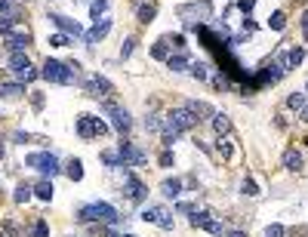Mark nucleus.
<instances>
[{
    "instance_id": "nucleus-4",
    "label": "nucleus",
    "mask_w": 308,
    "mask_h": 237,
    "mask_svg": "<svg viewBox=\"0 0 308 237\" xmlns=\"http://www.w3.org/2000/svg\"><path fill=\"white\" fill-rule=\"evenodd\" d=\"M108 127L102 117H93V114H81L77 117V136L81 139H93V136H105Z\"/></svg>"
},
{
    "instance_id": "nucleus-3",
    "label": "nucleus",
    "mask_w": 308,
    "mask_h": 237,
    "mask_svg": "<svg viewBox=\"0 0 308 237\" xmlns=\"http://www.w3.org/2000/svg\"><path fill=\"white\" fill-rule=\"evenodd\" d=\"M25 164L34 167L37 173H44L47 179H53V176L62 170V167H59V157L50 154V151H34V154H28V157H25Z\"/></svg>"
},
{
    "instance_id": "nucleus-27",
    "label": "nucleus",
    "mask_w": 308,
    "mask_h": 237,
    "mask_svg": "<svg viewBox=\"0 0 308 237\" xmlns=\"http://www.w3.org/2000/svg\"><path fill=\"white\" fill-rule=\"evenodd\" d=\"M31 194H34V188H31V185H19L13 197H16V204H28V201H31Z\"/></svg>"
},
{
    "instance_id": "nucleus-5",
    "label": "nucleus",
    "mask_w": 308,
    "mask_h": 237,
    "mask_svg": "<svg viewBox=\"0 0 308 237\" xmlns=\"http://www.w3.org/2000/svg\"><path fill=\"white\" fill-rule=\"evenodd\" d=\"M10 71L19 77V81H25V84H31V81H37V77H41V71L31 68V62H28L25 53H13V56H10Z\"/></svg>"
},
{
    "instance_id": "nucleus-2",
    "label": "nucleus",
    "mask_w": 308,
    "mask_h": 237,
    "mask_svg": "<svg viewBox=\"0 0 308 237\" xmlns=\"http://www.w3.org/2000/svg\"><path fill=\"white\" fill-rule=\"evenodd\" d=\"M77 219H81V222H102V225H114L121 216H118V210H114L111 204H90V207H81Z\"/></svg>"
},
{
    "instance_id": "nucleus-19",
    "label": "nucleus",
    "mask_w": 308,
    "mask_h": 237,
    "mask_svg": "<svg viewBox=\"0 0 308 237\" xmlns=\"http://www.w3.org/2000/svg\"><path fill=\"white\" fill-rule=\"evenodd\" d=\"M53 191H56V188H53V182H50V179H41V182L34 185V194L41 197V201H53Z\"/></svg>"
},
{
    "instance_id": "nucleus-40",
    "label": "nucleus",
    "mask_w": 308,
    "mask_h": 237,
    "mask_svg": "<svg viewBox=\"0 0 308 237\" xmlns=\"http://www.w3.org/2000/svg\"><path fill=\"white\" fill-rule=\"evenodd\" d=\"M145 130H148V133H158V130H161V121H158V117H148V121H145Z\"/></svg>"
},
{
    "instance_id": "nucleus-34",
    "label": "nucleus",
    "mask_w": 308,
    "mask_h": 237,
    "mask_svg": "<svg viewBox=\"0 0 308 237\" xmlns=\"http://www.w3.org/2000/svg\"><path fill=\"white\" fill-rule=\"evenodd\" d=\"M68 44H71L68 34H53V37H50V47H68Z\"/></svg>"
},
{
    "instance_id": "nucleus-22",
    "label": "nucleus",
    "mask_w": 308,
    "mask_h": 237,
    "mask_svg": "<svg viewBox=\"0 0 308 237\" xmlns=\"http://www.w3.org/2000/svg\"><path fill=\"white\" fill-rule=\"evenodd\" d=\"M213 130H216V136L231 133V121H228V114H213Z\"/></svg>"
},
{
    "instance_id": "nucleus-30",
    "label": "nucleus",
    "mask_w": 308,
    "mask_h": 237,
    "mask_svg": "<svg viewBox=\"0 0 308 237\" xmlns=\"http://www.w3.org/2000/svg\"><path fill=\"white\" fill-rule=\"evenodd\" d=\"M284 25H287V16L284 13H275L272 19H268V28H275V31H284Z\"/></svg>"
},
{
    "instance_id": "nucleus-31",
    "label": "nucleus",
    "mask_w": 308,
    "mask_h": 237,
    "mask_svg": "<svg viewBox=\"0 0 308 237\" xmlns=\"http://www.w3.org/2000/svg\"><path fill=\"white\" fill-rule=\"evenodd\" d=\"M287 105H290L293 111H302V108H305V96H302V93H293V96L287 99Z\"/></svg>"
},
{
    "instance_id": "nucleus-20",
    "label": "nucleus",
    "mask_w": 308,
    "mask_h": 237,
    "mask_svg": "<svg viewBox=\"0 0 308 237\" xmlns=\"http://www.w3.org/2000/svg\"><path fill=\"white\" fill-rule=\"evenodd\" d=\"M179 13H182V16H188V13H198V16L210 19V16H213V7H210V4H191V7H179Z\"/></svg>"
},
{
    "instance_id": "nucleus-41",
    "label": "nucleus",
    "mask_w": 308,
    "mask_h": 237,
    "mask_svg": "<svg viewBox=\"0 0 308 237\" xmlns=\"http://www.w3.org/2000/svg\"><path fill=\"white\" fill-rule=\"evenodd\" d=\"M238 7H241V10H244V13H250V10H253V7H256V0H238Z\"/></svg>"
},
{
    "instance_id": "nucleus-6",
    "label": "nucleus",
    "mask_w": 308,
    "mask_h": 237,
    "mask_svg": "<svg viewBox=\"0 0 308 237\" xmlns=\"http://www.w3.org/2000/svg\"><path fill=\"white\" fill-rule=\"evenodd\" d=\"M102 108H105V114L111 117V127H114V130H118V133H130L133 121H130V111H127V108H118V105H111V102H105Z\"/></svg>"
},
{
    "instance_id": "nucleus-45",
    "label": "nucleus",
    "mask_w": 308,
    "mask_h": 237,
    "mask_svg": "<svg viewBox=\"0 0 308 237\" xmlns=\"http://www.w3.org/2000/svg\"><path fill=\"white\" fill-rule=\"evenodd\" d=\"M105 237H121V234H118V231H111V228H108V231H105Z\"/></svg>"
},
{
    "instance_id": "nucleus-25",
    "label": "nucleus",
    "mask_w": 308,
    "mask_h": 237,
    "mask_svg": "<svg viewBox=\"0 0 308 237\" xmlns=\"http://www.w3.org/2000/svg\"><path fill=\"white\" fill-rule=\"evenodd\" d=\"M154 16H158V7L154 4H145V7H139V22H154Z\"/></svg>"
},
{
    "instance_id": "nucleus-46",
    "label": "nucleus",
    "mask_w": 308,
    "mask_h": 237,
    "mask_svg": "<svg viewBox=\"0 0 308 237\" xmlns=\"http://www.w3.org/2000/svg\"><path fill=\"white\" fill-rule=\"evenodd\" d=\"M302 117H305V121H308V105H305V108H302Z\"/></svg>"
},
{
    "instance_id": "nucleus-15",
    "label": "nucleus",
    "mask_w": 308,
    "mask_h": 237,
    "mask_svg": "<svg viewBox=\"0 0 308 237\" xmlns=\"http://www.w3.org/2000/svg\"><path fill=\"white\" fill-rule=\"evenodd\" d=\"M185 111L195 117V121H207V117H213L216 111H213V105H207V102H198V99H191L188 105H185Z\"/></svg>"
},
{
    "instance_id": "nucleus-43",
    "label": "nucleus",
    "mask_w": 308,
    "mask_h": 237,
    "mask_svg": "<svg viewBox=\"0 0 308 237\" xmlns=\"http://www.w3.org/2000/svg\"><path fill=\"white\" fill-rule=\"evenodd\" d=\"M302 34H305V37H308V13H305V16H302Z\"/></svg>"
},
{
    "instance_id": "nucleus-36",
    "label": "nucleus",
    "mask_w": 308,
    "mask_h": 237,
    "mask_svg": "<svg viewBox=\"0 0 308 237\" xmlns=\"http://www.w3.org/2000/svg\"><path fill=\"white\" fill-rule=\"evenodd\" d=\"M191 74H195L198 81H207V65L204 62H195V65H191Z\"/></svg>"
},
{
    "instance_id": "nucleus-39",
    "label": "nucleus",
    "mask_w": 308,
    "mask_h": 237,
    "mask_svg": "<svg viewBox=\"0 0 308 237\" xmlns=\"http://www.w3.org/2000/svg\"><path fill=\"white\" fill-rule=\"evenodd\" d=\"M133 50H136V37H127V41H124V47H121V56L127 59V56H130Z\"/></svg>"
},
{
    "instance_id": "nucleus-28",
    "label": "nucleus",
    "mask_w": 308,
    "mask_h": 237,
    "mask_svg": "<svg viewBox=\"0 0 308 237\" xmlns=\"http://www.w3.org/2000/svg\"><path fill=\"white\" fill-rule=\"evenodd\" d=\"M302 59H305V50H302V47H296V50H290V53H287V65H290V68H296Z\"/></svg>"
},
{
    "instance_id": "nucleus-7",
    "label": "nucleus",
    "mask_w": 308,
    "mask_h": 237,
    "mask_svg": "<svg viewBox=\"0 0 308 237\" xmlns=\"http://www.w3.org/2000/svg\"><path fill=\"white\" fill-rule=\"evenodd\" d=\"M118 154H121L124 167H142V164L148 161V154H145L142 148H136L133 142H121V145H118Z\"/></svg>"
},
{
    "instance_id": "nucleus-47",
    "label": "nucleus",
    "mask_w": 308,
    "mask_h": 237,
    "mask_svg": "<svg viewBox=\"0 0 308 237\" xmlns=\"http://www.w3.org/2000/svg\"><path fill=\"white\" fill-rule=\"evenodd\" d=\"M121 237H136V234H121Z\"/></svg>"
},
{
    "instance_id": "nucleus-29",
    "label": "nucleus",
    "mask_w": 308,
    "mask_h": 237,
    "mask_svg": "<svg viewBox=\"0 0 308 237\" xmlns=\"http://www.w3.org/2000/svg\"><path fill=\"white\" fill-rule=\"evenodd\" d=\"M102 161H105L108 167H124V161H121V154H118V151H105V154H102Z\"/></svg>"
},
{
    "instance_id": "nucleus-48",
    "label": "nucleus",
    "mask_w": 308,
    "mask_h": 237,
    "mask_svg": "<svg viewBox=\"0 0 308 237\" xmlns=\"http://www.w3.org/2000/svg\"><path fill=\"white\" fill-rule=\"evenodd\" d=\"M0 157H4V145H0Z\"/></svg>"
},
{
    "instance_id": "nucleus-37",
    "label": "nucleus",
    "mask_w": 308,
    "mask_h": 237,
    "mask_svg": "<svg viewBox=\"0 0 308 237\" xmlns=\"http://www.w3.org/2000/svg\"><path fill=\"white\" fill-rule=\"evenodd\" d=\"M241 188H244V194H247V197H256V194H259V185H256L253 179H244V185H241Z\"/></svg>"
},
{
    "instance_id": "nucleus-24",
    "label": "nucleus",
    "mask_w": 308,
    "mask_h": 237,
    "mask_svg": "<svg viewBox=\"0 0 308 237\" xmlns=\"http://www.w3.org/2000/svg\"><path fill=\"white\" fill-rule=\"evenodd\" d=\"M161 191H164L167 197H179V191H182V182H179V179H167V182L161 185Z\"/></svg>"
},
{
    "instance_id": "nucleus-13",
    "label": "nucleus",
    "mask_w": 308,
    "mask_h": 237,
    "mask_svg": "<svg viewBox=\"0 0 308 237\" xmlns=\"http://www.w3.org/2000/svg\"><path fill=\"white\" fill-rule=\"evenodd\" d=\"M124 182H127V194H130V201H145V185L130 173V170H124Z\"/></svg>"
},
{
    "instance_id": "nucleus-38",
    "label": "nucleus",
    "mask_w": 308,
    "mask_h": 237,
    "mask_svg": "<svg viewBox=\"0 0 308 237\" xmlns=\"http://www.w3.org/2000/svg\"><path fill=\"white\" fill-rule=\"evenodd\" d=\"M287 231H284V225H268L265 228V237H284Z\"/></svg>"
},
{
    "instance_id": "nucleus-8",
    "label": "nucleus",
    "mask_w": 308,
    "mask_h": 237,
    "mask_svg": "<svg viewBox=\"0 0 308 237\" xmlns=\"http://www.w3.org/2000/svg\"><path fill=\"white\" fill-rule=\"evenodd\" d=\"M142 219L161 225L164 231H173V213H170L167 207H145V210H142Z\"/></svg>"
},
{
    "instance_id": "nucleus-32",
    "label": "nucleus",
    "mask_w": 308,
    "mask_h": 237,
    "mask_svg": "<svg viewBox=\"0 0 308 237\" xmlns=\"http://www.w3.org/2000/svg\"><path fill=\"white\" fill-rule=\"evenodd\" d=\"M105 7H108V0H93V7H90V13H93V19H96V22L102 19V13H105Z\"/></svg>"
},
{
    "instance_id": "nucleus-42",
    "label": "nucleus",
    "mask_w": 308,
    "mask_h": 237,
    "mask_svg": "<svg viewBox=\"0 0 308 237\" xmlns=\"http://www.w3.org/2000/svg\"><path fill=\"white\" fill-rule=\"evenodd\" d=\"M170 164H173V154L164 151V154H161V167H170Z\"/></svg>"
},
{
    "instance_id": "nucleus-44",
    "label": "nucleus",
    "mask_w": 308,
    "mask_h": 237,
    "mask_svg": "<svg viewBox=\"0 0 308 237\" xmlns=\"http://www.w3.org/2000/svg\"><path fill=\"white\" fill-rule=\"evenodd\" d=\"M225 237H247V234H244V231H228Z\"/></svg>"
},
{
    "instance_id": "nucleus-11",
    "label": "nucleus",
    "mask_w": 308,
    "mask_h": 237,
    "mask_svg": "<svg viewBox=\"0 0 308 237\" xmlns=\"http://www.w3.org/2000/svg\"><path fill=\"white\" fill-rule=\"evenodd\" d=\"M50 19H53V25H56V28H59L62 34H68V37H81V34H84L81 22H74V19L62 16V13H50Z\"/></svg>"
},
{
    "instance_id": "nucleus-26",
    "label": "nucleus",
    "mask_w": 308,
    "mask_h": 237,
    "mask_svg": "<svg viewBox=\"0 0 308 237\" xmlns=\"http://www.w3.org/2000/svg\"><path fill=\"white\" fill-rule=\"evenodd\" d=\"M167 65H170L173 71H185V68H188V56H185V53H179V56H170V59H167Z\"/></svg>"
},
{
    "instance_id": "nucleus-23",
    "label": "nucleus",
    "mask_w": 308,
    "mask_h": 237,
    "mask_svg": "<svg viewBox=\"0 0 308 237\" xmlns=\"http://www.w3.org/2000/svg\"><path fill=\"white\" fill-rule=\"evenodd\" d=\"M151 56H154V59H170V44H167V37L151 47Z\"/></svg>"
},
{
    "instance_id": "nucleus-18",
    "label": "nucleus",
    "mask_w": 308,
    "mask_h": 237,
    "mask_svg": "<svg viewBox=\"0 0 308 237\" xmlns=\"http://www.w3.org/2000/svg\"><path fill=\"white\" fill-rule=\"evenodd\" d=\"M25 93V84H0V99H19Z\"/></svg>"
},
{
    "instance_id": "nucleus-1",
    "label": "nucleus",
    "mask_w": 308,
    "mask_h": 237,
    "mask_svg": "<svg viewBox=\"0 0 308 237\" xmlns=\"http://www.w3.org/2000/svg\"><path fill=\"white\" fill-rule=\"evenodd\" d=\"M77 68H81L77 62L65 65V62H59V59H47L41 77H44V81H50V84H74V81H77Z\"/></svg>"
},
{
    "instance_id": "nucleus-9",
    "label": "nucleus",
    "mask_w": 308,
    "mask_h": 237,
    "mask_svg": "<svg viewBox=\"0 0 308 237\" xmlns=\"http://www.w3.org/2000/svg\"><path fill=\"white\" fill-rule=\"evenodd\" d=\"M195 124H198V121H195V117H191L185 108H179V111H170V114H167V130L185 133V130H191Z\"/></svg>"
},
{
    "instance_id": "nucleus-10",
    "label": "nucleus",
    "mask_w": 308,
    "mask_h": 237,
    "mask_svg": "<svg viewBox=\"0 0 308 237\" xmlns=\"http://www.w3.org/2000/svg\"><path fill=\"white\" fill-rule=\"evenodd\" d=\"M191 225H195V228H207L210 234H225L222 222H219V219H213L207 210H195V213H191Z\"/></svg>"
},
{
    "instance_id": "nucleus-14",
    "label": "nucleus",
    "mask_w": 308,
    "mask_h": 237,
    "mask_svg": "<svg viewBox=\"0 0 308 237\" xmlns=\"http://www.w3.org/2000/svg\"><path fill=\"white\" fill-rule=\"evenodd\" d=\"M108 31H111V19H108V16H102V19H99V22L87 31V44H90V47H93V44H99Z\"/></svg>"
},
{
    "instance_id": "nucleus-12",
    "label": "nucleus",
    "mask_w": 308,
    "mask_h": 237,
    "mask_svg": "<svg viewBox=\"0 0 308 237\" xmlns=\"http://www.w3.org/2000/svg\"><path fill=\"white\" fill-rule=\"evenodd\" d=\"M4 41H7V47H10L13 53H22V50L31 44V34H28V31H22V28H19V31H13V28H10V31H4Z\"/></svg>"
},
{
    "instance_id": "nucleus-49",
    "label": "nucleus",
    "mask_w": 308,
    "mask_h": 237,
    "mask_svg": "<svg viewBox=\"0 0 308 237\" xmlns=\"http://www.w3.org/2000/svg\"><path fill=\"white\" fill-rule=\"evenodd\" d=\"M305 93H308V84H305Z\"/></svg>"
},
{
    "instance_id": "nucleus-33",
    "label": "nucleus",
    "mask_w": 308,
    "mask_h": 237,
    "mask_svg": "<svg viewBox=\"0 0 308 237\" xmlns=\"http://www.w3.org/2000/svg\"><path fill=\"white\" fill-rule=\"evenodd\" d=\"M31 237H50V228H47V222H44V219H37V225H34Z\"/></svg>"
},
{
    "instance_id": "nucleus-35",
    "label": "nucleus",
    "mask_w": 308,
    "mask_h": 237,
    "mask_svg": "<svg viewBox=\"0 0 308 237\" xmlns=\"http://www.w3.org/2000/svg\"><path fill=\"white\" fill-rule=\"evenodd\" d=\"M167 44H170V47H176V50H182V53H185V37H182V34H170V37H167Z\"/></svg>"
},
{
    "instance_id": "nucleus-17",
    "label": "nucleus",
    "mask_w": 308,
    "mask_h": 237,
    "mask_svg": "<svg viewBox=\"0 0 308 237\" xmlns=\"http://www.w3.org/2000/svg\"><path fill=\"white\" fill-rule=\"evenodd\" d=\"M65 173H68L71 182H81V179H84V164L77 161V157H71V161L65 164Z\"/></svg>"
},
{
    "instance_id": "nucleus-21",
    "label": "nucleus",
    "mask_w": 308,
    "mask_h": 237,
    "mask_svg": "<svg viewBox=\"0 0 308 237\" xmlns=\"http://www.w3.org/2000/svg\"><path fill=\"white\" fill-rule=\"evenodd\" d=\"M284 167H287V170H299V167H302V154H299L296 148H287V151H284Z\"/></svg>"
},
{
    "instance_id": "nucleus-16",
    "label": "nucleus",
    "mask_w": 308,
    "mask_h": 237,
    "mask_svg": "<svg viewBox=\"0 0 308 237\" xmlns=\"http://www.w3.org/2000/svg\"><path fill=\"white\" fill-rule=\"evenodd\" d=\"M87 93L90 96H108V93H114V87H111V81H105V77H90L87 81Z\"/></svg>"
}]
</instances>
